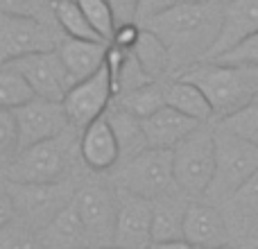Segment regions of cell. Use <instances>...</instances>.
Wrapping results in <instances>:
<instances>
[{
    "instance_id": "obj_10",
    "label": "cell",
    "mask_w": 258,
    "mask_h": 249,
    "mask_svg": "<svg viewBox=\"0 0 258 249\" xmlns=\"http://www.w3.org/2000/svg\"><path fill=\"white\" fill-rule=\"evenodd\" d=\"M75 206L84 220L91 245H102L100 249L109 247L107 242H113L116 238L120 197H116L109 188L100 186V183H91L75 195Z\"/></svg>"
},
{
    "instance_id": "obj_8",
    "label": "cell",
    "mask_w": 258,
    "mask_h": 249,
    "mask_svg": "<svg viewBox=\"0 0 258 249\" xmlns=\"http://www.w3.org/2000/svg\"><path fill=\"white\" fill-rule=\"evenodd\" d=\"M5 188L16 204V213L30 227L45 229L68 204H73V188L66 181L54 183H12Z\"/></svg>"
},
{
    "instance_id": "obj_2",
    "label": "cell",
    "mask_w": 258,
    "mask_h": 249,
    "mask_svg": "<svg viewBox=\"0 0 258 249\" xmlns=\"http://www.w3.org/2000/svg\"><path fill=\"white\" fill-rule=\"evenodd\" d=\"M177 77L204 91L218 120L233 116L258 98V68L224 61H200Z\"/></svg>"
},
{
    "instance_id": "obj_33",
    "label": "cell",
    "mask_w": 258,
    "mask_h": 249,
    "mask_svg": "<svg viewBox=\"0 0 258 249\" xmlns=\"http://www.w3.org/2000/svg\"><path fill=\"white\" fill-rule=\"evenodd\" d=\"M213 61H224V64H238V66H249L258 68V34L249 36L247 41H242L240 45L227 52L224 57L213 59Z\"/></svg>"
},
{
    "instance_id": "obj_18",
    "label": "cell",
    "mask_w": 258,
    "mask_h": 249,
    "mask_svg": "<svg viewBox=\"0 0 258 249\" xmlns=\"http://www.w3.org/2000/svg\"><path fill=\"white\" fill-rule=\"evenodd\" d=\"M202 122L195 118L186 116V113L177 111L172 107H163L154 113V116L145 118L143 127H145V136L150 147L156 150H174L181 141H186Z\"/></svg>"
},
{
    "instance_id": "obj_30",
    "label": "cell",
    "mask_w": 258,
    "mask_h": 249,
    "mask_svg": "<svg viewBox=\"0 0 258 249\" xmlns=\"http://www.w3.org/2000/svg\"><path fill=\"white\" fill-rule=\"evenodd\" d=\"M0 249H45V245L27 224L14 220L0 227Z\"/></svg>"
},
{
    "instance_id": "obj_1",
    "label": "cell",
    "mask_w": 258,
    "mask_h": 249,
    "mask_svg": "<svg viewBox=\"0 0 258 249\" xmlns=\"http://www.w3.org/2000/svg\"><path fill=\"white\" fill-rule=\"evenodd\" d=\"M224 3L227 0H181L177 7L143 25L170 50L172 77L209 59L222 27Z\"/></svg>"
},
{
    "instance_id": "obj_17",
    "label": "cell",
    "mask_w": 258,
    "mask_h": 249,
    "mask_svg": "<svg viewBox=\"0 0 258 249\" xmlns=\"http://www.w3.org/2000/svg\"><path fill=\"white\" fill-rule=\"evenodd\" d=\"M109 45L111 43H104V41H84V39H71V36H66L61 41V45L57 50L73 80V86L77 82L93 77L95 73L107 66Z\"/></svg>"
},
{
    "instance_id": "obj_24",
    "label": "cell",
    "mask_w": 258,
    "mask_h": 249,
    "mask_svg": "<svg viewBox=\"0 0 258 249\" xmlns=\"http://www.w3.org/2000/svg\"><path fill=\"white\" fill-rule=\"evenodd\" d=\"M165 82L159 80V82H150V84H145V86H138V89L129 91V93L118 95V98L113 100V104H118L120 109L129 111L132 116L145 120V118L154 116L159 109L168 107V100H165Z\"/></svg>"
},
{
    "instance_id": "obj_26",
    "label": "cell",
    "mask_w": 258,
    "mask_h": 249,
    "mask_svg": "<svg viewBox=\"0 0 258 249\" xmlns=\"http://www.w3.org/2000/svg\"><path fill=\"white\" fill-rule=\"evenodd\" d=\"M36 98L27 77L18 71L14 64H3L0 71V107L3 109H18Z\"/></svg>"
},
{
    "instance_id": "obj_28",
    "label": "cell",
    "mask_w": 258,
    "mask_h": 249,
    "mask_svg": "<svg viewBox=\"0 0 258 249\" xmlns=\"http://www.w3.org/2000/svg\"><path fill=\"white\" fill-rule=\"evenodd\" d=\"M0 14L36 18V21L59 25L54 14V0H0Z\"/></svg>"
},
{
    "instance_id": "obj_15",
    "label": "cell",
    "mask_w": 258,
    "mask_h": 249,
    "mask_svg": "<svg viewBox=\"0 0 258 249\" xmlns=\"http://www.w3.org/2000/svg\"><path fill=\"white\" fill-rule=\"evenodd\" d=\"M183 240L202 249L229 245V227L222 211L211 204H188L183 220Z\"/></svg>"
},
{
    "instance_id": "obj_27",
    "label": "cell",
    "mask_w": 258,
    "mask_h": 249,
    "mask_svg": "<svg viewBox=\"0 0 258 249\" xmlns=\"http://www.w3.org/2000/svg\"><path fill=\"white\" fill-rule=\"evenodd\" d=\"M77 3L84 9L86 18H89L91 25L95 27V32H98L107 43H111L113 34H116V27H118L111 3H109V0H77Z\"/></svg>"
},
{
    "instance_id": "obj_12",
    "label": "cell",
    "mask_w": 258,
    "mask_h": 249,
    "mask_svg": "<svg viewBox=\"0 0 258 249\" xmlns=\"http://www.w3.org/2000/svg\"><path fill=\"white\" fill-rule=\"evenodd\" d=\"M9 64H14L27 77L36 98L63 102L68 91L73 89V80L68 75L66 66H63V59L59 54V50L34 52V54H27V57H21Z\"/></svg>"
},
{
    "instance_id": "obj_14",
    "label": "cell",
    "mask_w": 258,
    "mask_h": 249,
    "mask_svg": "<svg viewBox=\"0 0 258 249\" xmlns=\"http://www.w3.org/2000/svg\"><path fill=\"white\" fill-rule=\"evenodd\" d=\"M254 34H258V0H227L220 36L206 61L224 57Z\"/></svg>"
},
{
    "instance_id": "obj_31",
    "label": "cell",
    "mask_w": 258,
    "mask_h": 249,
    "mask_svg": "<svg viewBox=\"0 0 258 249\" xmlns=\"http://www.w3.org/2000/svg\"><path fill=\"white\" fill-rule=\"evenodd\" d=\"M21 152V129L12 109H0V154L5 165Z\"/></svg>"
},
{
    "instance_id": "obj_3",
    "label": "cell",
    "mask_w": 258,
    "mask_h": 249,
    "mask_svg": "<svg viewBox=\"0 0 258 249\" xmlns=\"http://www.w3.org/2000/svg\"><path fill=\"white\" fill-rule=\"evenodd\" d=\"M215 147H218L215 177L204 197L213 202H229L254 174H258V145L218 125Z\"/></svg>"
},
{
    "instance_id": "obj_16",
    "label": "cell",
    "mask_w": 258,
    "mask_h": 249,
    "mask_svg": "<svg viewBox=\"0 0 258 249\" xmlns=\"http://www.w3.org/2000/svg\"><path fill=\"white\" fill-rule=\"evenodd\" d=\"M80 156L86 168L93 172H107V170L116 168V163L122 159L116 132H113L111 122L107 120V116L89 125L82 132Z\"/></svg>"
},
{
    "instance_id": "obj_38",
    "label": "cell",
    "mask_w": 258,
    "mask_h": 249,
    "mask_svg": "<svg viewBox=\"0 0 258 249\" xmlns=\"http://www.w3.org/2000/svg\"><path fill=\"white\" fill-rule=\"evenodd\" d=\"M218 249H233V247H229V245H224V247H218Z\"/></svg>"
},
{
    "instance_id": "obj_36",
    "label": "cell",
    "mask_w": 258,
    "mask_h": 249,
    "mask_svg": "<svg viewBox=\"0 0 258 249\" xmlns=\"http://www.w3.org/2000/svg\"><path fill=\"white\" fill-rule=\"evenodd\" d=\"M116 14L118 25L122 23H136V12H138V3L141 0H109Z\"/></svg>"
},
{
    "instance_id": "obj_32",
    "label": "cell",
    "mask_w": 258,
    "mask_h": 249,
    "mask_svg": "<svg viewBox=\"0 0 258 249\" xmlns=\"http://www.w3.org/2000/svg\"><path fill=\"white\" fill-rule=\"evenodd\" d=\"M227 204L231 209V213L238 215L240 220H247V222L256 220L258 218V174H254Z\"/></svg>"
},
{
    "instance_id": "obj_20",
    "label": "cell",
    "mask_w": 258,
    "mask_h": 249,
    "mask_svg": "<svg viewBox=\"0 0 258 249\" xmlns=\"http://www.w3.org/2000/svg\"><path fill=\"white\" fill-rule=\"evenodd\" d=\"M165 100H168V107L195 118L197 122H209L215 118L213 107L204 95V91L181 77H172L165 82Z\"/></svg>"
},
{
    "instance_id": "obj_22",
    "label": "cell",
    "mask_w": 258,
    "mask_h": 249,
    "mask_svg": "<svg viewBox=\"0 0 258 249\" xmlns=\"http://www.w3.org/2000/svg\"><path fill=\"white\" fill-rule=\"evenodd\" d=\"M143 27V25H141ZM134 54L141 61L143 71L152 77V80H163V77L172 75V57H170V50L165 48V43L154 34L152 30L143 27L141 36H138V43L134 45Z\"/></svg>"
},
{
    "instance_id": "obj_7",
    "label": "cell",
    "mask_w": 258,
    "mask_h": 249,
    "mask_svg": "<svg viewBox=\"0 0 258 249\" xmlns=\"http://www.w3.org/2000/svg\"><path fill=\"white\" fill-rule=\"evenodd\" d=\"M66 34L59 25L25 16L0 14V64L16 61L34 52L57 50Z\"/></svg>"
},
{
    "instance_id": "obj_11",
    "label": "cell",
    "mask_w": 258,
    "mask_h": 249,
    "mask_svg": "<svg viewBox=\"0 0 258 249\" xmlns=\"http://www.w3.org/2000/svg\"><path fill=\"white\" fill-rule=\"evenodd\" d=\"M16 113L18 129H21V150L43 141H52L68 132L71 120L63 102H52L45 98H34L25 107L12 109Z\"/></svg>"
},
{
    "instance_id": "obj_35",
    "label": "cell",
    "mask_w": 258,
    "mask_h": 249,
    "mask_svg": "<svg viewBox=\"0 0 258 249\" xmlns=\"http://www.w3.org/2000/svg\"><path fill=\"white\" fill-rule=\"evenodd\" d=\"M143 27L138 23H122V25L116 27V34H113L111 45L122 50H134V45L138 43V36H141Z\"/></svg>"
},
{
    "instance_id": "obj_5",
    "label": "cell",
    "mask_w": 258,
    "mask_h": 249,
    "mask_svg": "<svg viewBox=\"0 0 258 249\" xmlns=\"http://www.w3.org/2000/svg\"><path fill=\"white\" fill-rule=\"evenodd\" d=\"M116 179L125 193L145 197V200H150V202L168 197V195H172L174 191H179L177 179H174L172 150L147 147L141 154L132 156L129 161L122 163Z\"/></svg>"
},
{
    "instance_id": "obj_23",
    "label": "cell",
    "mask_w": 258,
    "mask_h": 249,
    "mask_svg": "<svg viewBox=\"0 0 258 249\" xmlns=\"http://www.w3.org/2000/svg\"><path fill=\"white\" fill-rule=\"evenodd\" d=\"M186 209L172 195L154 200V218H152V242H170L183 240V220Z\"/></svg>"
},
{
    "instance_id": "obj_13",
    "label": "cell",
    "mask_w": 258,
    "mask_h": 249,
    "mask_svg": "<svg viewBox=\"0 0 258 249\" xmlns=\"http://www.w3.org/2000/svg\"><path fill=\"white\" fill-rule=\"evenodd\" d=\"M152 218H154V202L122 191L120 206H118V222H116L113 247L150 249Z\"/></svg>"
},
{
    "instance_id": "obj_29",
    "label": "cell",
    "mask_w": 258,
    "mask_h": 249,
    "mask_svg": "<svg viewBox=\"0 0 258 249\" xmlns=\"http://www.w3.org/2000/svg\"><path fill=\"white\" fill-rule=\"evenodd\" d=\"M224 129H229L231 134L245 138V141L258 145V98L251 100L247 107H242L240 111H236L233 116L220 120Z\"/></svg>"
},
{
    "instance_id": "obj_4",
    "label": "cell",
    "mask_w": 258,
    "mask_h": 249,
    "mask_svg": "<svg viewBox=\"0 0 258 249\" xmlns=\"http://www.w3.org/2000/svg\"><path fill=\"white\" fill-rule=\"evenodd\" d=\"M174 154V179L183 195H206L215 177L218 147H215V127L202 122L186 141L172 150Z\"/></svg>"
},
{
    "instance_id": "obj_19",
    "label": "cell",
    "mask_w": 258,
    "mask_h": 249,
    "mask_svg": "<svg viewBox=\"0 0 258 249\" xmlns=\"http://www.w3.org/2000/svg\"><path fill=\"white\" fill-rule=\"evenodd\" d=\"M43 245L48 249H86V245H91L84 220H82L75 202L68 204L43 229Z\"/></svg>"
},
{
    "instance_id": "obj_25",
    "label": "cell",
    "mask_w": 258,
    "mask_h": 249,
    "mask_svg": "<svg viewBox=\"0 0 258 249\" xmlns=\"http://www.w3.org/2000/svg\"><path fill=\"white\" fill-rule=\"evenodd\" d=\"M54 14H57V23L61 32L71 39H84V41H104L102 36L95 32L91 21L86 18L84 9L80 7L77 0H59L54 3ZM107 43V41H104Z\"/></svg>"
},
{
    "instance_id": "obj_34",
    "label": "cell",
    "mask_w": 258,
    "mask_h": 249,
    "mask_svg": "<svg viewBox=\"0 0 258 249\" xmlns=\"http://www.w3.org/2000/svg\"><path fill=\"white\" fill-rule=\"evenodd\" d=\"M181 0H141L138 3V12H136V23L138 25H145L147 21L165 14L168 9L177 7Z\"/></svg>"
},
{
    "instance_id": "obj_6",
    "label": "cell",
    "mask_w": 258,
    "mask_h": 249,
    "mask_svg": "<svg viewBox=\"0 0 258 249\" xmlns=\"http://www.w3.org/2000/svg\"><path fill=\"white\" fill-rule=\"evenodd\" d=\"M68 134V132H66ZM66 134L21 150L3 168L5 181L12 183H54L63 181L71 170V145Z\"/></svg>"
},
{
    "instance_id": "obj_9",
    "label": "cell",
    "mask_w": 258,
    "mask_h": 249,
    "mask_svg": "<svg viewBox=\"0 0 258 249\" xmlns=\"http://www.w3.org/2000/svg\"><path fill=\"white\" fill-rule=\"evenodd\" d=\"M116 93H113V80L109 68L104 66L93 77L84 82H77L71 91H68L63 107H66L68 120L75 132H84L89 125L107 116L111 109Z\"/></svg>"
},
{
    "instance_id": "obj_21",
    "label": "cell",
    "mask_w": 258,
    "mask_h": 249,
    "mask_svg": "<svg viewBox=\"0 0 258 249\" xmlns=\"http://www.w3.org/2000/svg\"><path fill=\"white\" fill-rule=\"evenodd\" d=\"M107 120L111 122L113 132H116L118 145H120V156H122L120 161H129L132 156L141 154L143 150L150 147L141 118L132 116V113L120 109L118 104H111V109L107 111Z\"/></svg>"
},
{
    "instance_id": "obj_37",
    "label": "cell",
    "mask_w": 258,
    "mask_h": 249,
    "mask_svg": "<svg viewBox=\"0 0 258 249\" xmlns=\"http://www.w3.org/2000/svg\"><path fill=\"white\" fill-rule=\"evenodd\" d=\"M150 249H202L190 245L188 240H170V242H152Z\"/></svg>"
},
{
    "instance_id": "obj_39",
    "label": "cell",
    "mask_w": 258,
    "mask_h": 249,
    "mask_svg": "<svg viewBox=\"0 0 258 249\" xmlns=\"http://www.w3.org/2000/svg\"><path fill=\"white\" fill-rule=\"evenodd\" d=\"M104 249H122V247H104Z\"/></svg>"
},
{
    "instance_id": "obj_40",
    "label": "cell",
    "mask_w": 258,
    "mask_h": 249,
    "mask_svg": "<svg viewBox=\"0 0 258 249\" xmlns=\"http://www.w3.org/2000/svg\"><path fill=\"white\" fill-rule=\"evenodd\" d=\"M54 3H59V0H54Z\"/></svg>"
}]
</instances>
